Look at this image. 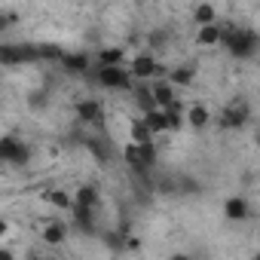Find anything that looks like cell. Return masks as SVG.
I'll return each mask as SVG.
<instances>
[{"label": "cell", "mask_w": 260, "mask_h": 260, "mask_svg": "<svg viewBox=\"0 0 260 260\" xmlns=\"http://www.w3.org/2000/svg\"><path fill=\"white\" fill-rule=\"evenodd\" d=\"M95 64H125V52H122L119 46H107V49L98 52Z\"/></svg>", "instance_id": "obj_22"}, {"label": "cell", "mask_w": 260, "mask_h": 260, "mask_svg": "<svg viewBox=\"0 0 260 260\" xmlns=\"http://www.w3.org/2000/svg\"><path fill=\"white\" fill-rule=\"evenodd\" d=\"M40 239H43L46 245H61V242L68 239V226H64V223H58V220H49V223L43 226Z\"/></svg>", "instance_id": "obj_16"}, {"label": "cell", "mask_w": 260, "mask_h": 260, "mask_svg": "<svg viewBox=\"0 0 260 260\" xmlns=\"http://www.w3.org/2000/svg\"><path fill=\"white\" fill-rule=\"evenodd\" d=\"M122 159H125V166L132 169L135 175H147L156 166V144L153 141H144V144L128 141L125 150H122Z\"/></svg>", "instance_id": "obj_2"}, {"label": "cell", "mask_w": 260, "mask_h": 260, "mask_svg": "<svg viewBox=\"0 0 260 260\" xmlns=\"http://www.w3.org/2000/svg\"><path fill=\"white\" fill-rule=\"evenodd\" d=\"M0 159L10 162V166H25L31 159V150L22 141H16V138L7 135V138H0Z\"/></svg>", "instance_id": "obj_7"}, {"label": "cell", "mask_w": 260, "mask_h": 260, "mask_svg": "<svg viewBox=\"0 0 260 260\" xmlns=\"http://www.w3.org/2000/svg\"><path fill=\"white\" fill-rule=\"evenodd\" d=\"M74 110H77V119L86 125H101V119H104V107L98 98H83V101H77Z\"/></svg>", "instance_id": "obj_9"}, {"label": "cell", "mask_w": 260, "mask_h": 260, "mask_svg": "<svg viewBox=\"0 0 260 260\" xmlns=\"http://www.w3.org/2000/svg\"><path fill=\"white\" fill-rule=\"evenodd\" d=\"M43 104H46V95H43V92L31 95V107H43Z\"/></svg>", "instance_id": "obj_27"}, {"label": "cell", "mask_w": 260, "mask_h": 260, "mask_svg": "<svg viewBox=\"0 0 260 260\" xmlns=\"http://www.w3.org/2000/svg\"><path fill=\"white\" fill-rule=\"evenodd\" d=\"M86 147L101 166H110V147L104 144V138H86Z\"/></svg>", "instance_id": "obj_21"}, {"label": "cell", "mask_w": 260, "mask_h": 260, "mask_svg": "<svg viewBox=\"0 0 260 260\" xmlns=\"http://www.w3.org/2000/svg\"><path fill=\"white\" fill-rule=\"evenodd\" d=\"M169 80L175 83V86H190L193 80H196V74H193V68H172V74H169Z\"/></svg>", "instance_id": "obj_25"}, {"label": "cell", "mask_w": 260, "mask_h": 260, "mask_svg": "<svg viewBox=\"0 0 260 260\" xmlns=\"http://www.w3.org/2000/svg\"><path fill=\"white\" fill-rule=\"evenodd\" d=\"M0 61H4V64H37V61H43L40 43L37 46L34 43H19V46L4 43V49H0Z\"/></svg>", "instance_id": "obj_4"}, {"label": "cell", "mask_w": 260, "mask_h": 260, "mask_svg": "<svg viewBox=\"0 0 260 260\" xmlns=\"http://www.w3.org/2000/svg\"><path fill=\"white\" fill-rule=\"evenodd\" d=\"M46 202L55 205V208H61V211H71L74 208V196H68L64 190H49L46 193Z\"/></svg>", "instance_id": "obj_23"}, {"label": "cell", "mask_w": 260, "mask_h": 260, "mask_svg": "<svg viewBox=\"0 0 260 260\" xmlns=\"http://www.w3.org/2000/svg\"><path fill=\"white\" fill-rule=\"evenodd\" d=\"M150 86H153V98H156L159 107H169V104L178 101V86H175L172 80H156V83H150Z\"/></svg>", "instance_id": "obj_14"}, {"label": "cell", "mask_w": 260, "mask_h": 260, "mask_svg": "<svg viewBox=\"0 0 260 260\" xmlns=\"http://www.w3.org/2000/svg\"><path fill=\"white\" fill-rule=\"evenodd\" d=\"M68 74H89L95 64H92V58L86 55V52H64V58L58 61Z\"/></svg>", "instance_id": "obj_13"}, {"label": "cell", "mask_w": 260, "mask_h": 260, "mask_svg": "<svg viewBox=\"0 0 260 260\" xmlns=\"http://www.w3.org/2000/svg\"><path fill=\"white\" fill-rule=\"evenodd\" d=\"M257 144H260V132H257Z\"/></svg>", "instance_id": "obj_28"}, {"label": "cell", "mask_w": 260, "mask_h": 260, "mask_svg": "<svg viewBox=\"0 0 260 260\" xmlns=\"http://www.w3.org/2000/svg\"><path fill=\"white\" fill-rule=\"evenodd\" d=\"M128 71H132L135 80H153V77L162 74V68H159V61H156L153 52H141V55H135L132 61H128Z\"/></svg>", "instance_id": "obj_6"}, {"label": "cell", "mask_w": 260, "mask_h": 260, "mask_svg": "<svg viewBox=\"0 0 260 260\" xmlns=\"http://www.w3.org/2000/svg\"><path fill=\"white\" fill-rule=\"evenodd\" d=\"M196 190H199V184L193 178H178V193H196Z\"/></svg>", "instance_id": "obj_26"}, {"label": "cell", "mask_w": 260, "mask_h": 260, "mask_svg": "<svg viewBox=\"0 0 260 260\" xmlns=\"http://www.w3.org/2000/svg\"><path fill=\"white\" fill-rule=\"evenodd\" d=\"M74 202H77V205L98 208V205H101V193H98V187L86 184V187H77V193H74Z\"/></svg>", "instance_id": "obj_17"}, {"label": "cell", "mask_w": 260, "mask_h": 260, "mask_svg": "<svg viewBox=\"0 0 260 260\" xmlns=\"http://www.w3.org/2000/svg\"><path fill=\"white\" fill-rule=\"evenodd\" d=\"M211 122V110L205 104H190L187 107V125L190 128H205Z\"/></svg>", "instance_id": "obj_15"}, {"label": "cell", "mask_w": 260, "mask_h": 260, "mask_svg": "<svg viewBox=\"0 0 260 260\" xmlns=\"http://www.w3.org/2000/svg\"><path fill=\"white\" fill-rule=\"evenodd\" d=\"M193 22H196V25H211V22H217V10H214L211 0H205V4H196Z\"/></svg>", "instance_id": "obj_20"}, {"label": "cell", "mask_w": 260, "mask_h": 260, "mask_svg": "<svg viewBox=\"0 0 260 260\" xmlns=\"http://www.w3.org/2000/svg\"><path fill=\"white\" fill-rule=\"evenodd\" d=\"M128 138H132L135 144H144V141H153L156 135H153V128L147 125V119L141 116V119H135V122H132V128H128Z\"/></svg>", "instance_id": "obj_18"}, {"label": "cell", "mask_w": 260, "mask_h": 260, "mask_svg": "<svg viewBox=\"0 0 260 260\" xmlns=\"http://www.w3.org/2000/svg\"><path fill=\"white\" fill-rule=\"evenodd\" d=\"M223 46L236 58H254L257 49H260V37L254 31H245V28H236V31L223 28Z\"/></svg>", "instance_id": "obj_3"}, {"label": "cell", "mask_w": 260, "mask_h": 260, "mask_svg": "<svg viewBox=\"0 0 260 260\" xmlns=\"http://www.w3.org/2000/svg\"><path fill=\"white\" fill-rule=\"evenodd\" d=\"M71 217H74V230L77 233H95L98 230V208H89V205H77L71 208Z\"/></svg>", "instance_id": "obj_8"}, {"label": "cell", "mask_w": 260, "mask_h": 260, "mask_svg": "<svg viewBox=\"0 0 260 260\" xmlns=\"http://www.w3.org/2000/svg\"><path fill=\"white\" fill-rule=\"evenodd\" d=\"M248 116H251V107L245 104V101H233V104H226L223 110H220V128L223 132H236V128H245V122H248Z\"/></svg>", "instance_id": "obj_5"}, {"label": "cell", "mask_w": 260, "mask_h": 260, "mask_svg": "<svg viewBox=\"0 0 260 260\" xmlns=\"http://www.w3.org/2000/svg\"><path fill=\"white\" fill-rule=\"evenodd\" d=\"M223 217L233 220V223L248 220V217H251V205H248V199H245V196H230V199L223 202Z\"/></svg>", "instance_id": "obj_10"}, {"label": "cell", "mask_w": 260, "mask_h": 260, "mask_svg": "<svg viewBox=\"0 0 260 260\" xmlns=\"http://www.w3.org/2000/svg\"><path fill=\"white\" fill-rule=\"evenodd\" d=\"M217 43H223V28H220L217 22H211V25H196V46L211 49V46H217Z\"/></svg>", "instance_id": "obj_11"}, {"label": "cell", "mask_w": 260, "mask_h": 260, "mask_svg": "<svg viewBox=\"0 0 260 260\" xmlns=\"http://www.w3.org/2000/svg\"><path fill=\"white\" fill-rule=\"evenodd\" d=\"M92 77L101 89H110V92H132V71L122 68V64H95L92 68Z\"/></svg>", "instance_id": "obj_1"}, {"label": "cell", "mask_w": 260, "mask_h": 260, "mask_svg": "<svg viewBox=\"0 0 260 260\" xmlns=\"http://www.w3.org/2000/svg\"><path fill=\"white\" fill-rule=\"evenodd\" d=\"M132 95H135V104H138V110L141 113H147V110H156L159 104H156V98H153V86H150V80H138L135 86H132Z\"/></svg>", "instance_id": "obj_12"}, {"label": "cell", "mask_w": 260, "mask_h": 260, "mask_svg": "<svg viewBox=\"0 0 260 260\" xmlns=\"http://www.w3.org/2000/svg\"><path fill=\"white\" fill-rule=\"evenodd\" d=\"M144 119H147V125L153 128V135H162V132H169V119H166V110L162 107H156V110H147V113H141Z\"/></svg>", "instance_id": "obj_19"}, {"label": "cell", "mask_w": 260, "mask_h": 260, "mask_svg": "<svg viewBox=\"0 0 260 260\" xmlns=\"http://www.w3.org/2000/svg\"><path fill=\"white\" fill-rule=\"evenodd\" d=\"M169 40H172V34H169L166 28H156V31H150V34H147V46H150L153 52L166 49V46H169Z\"/></svg>", "instance_id": "obj_24"}]
</instances>
